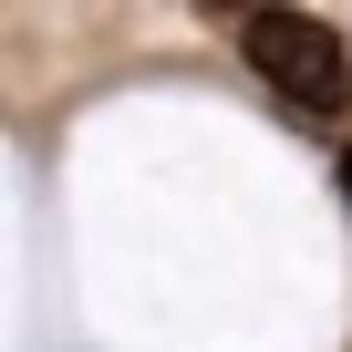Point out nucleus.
I'll return each instance as SVG.
<instances>
[{"instance_id": "obj_1", "label": "nucleus", "mask_w": 352, "mask_h": 352, "mask_svg": "<svg viewBox=\"0 0 352 352\" xmlns=\"http://www.w3.org/2000/svg\"><path fill=\"white\" fill-rule=\"evenodd\" d=\"M239 42H249V73H270L280 104H300V114H342L352 104V42L331 21H311V11H249Z\"/></svg>"}, {"instance_id": "obj_2", "label": "nucleus", "mask_w": 352, "mask_h": 352, "mask_svg": "<svg viewBox=\"0 0 352 352\" xmlns=\"http://www.w3.org/2000/svg\"><path fill=\"white\" fill-rule=\"evenodd\" d=\"M342 197H352V145H342Z\"/></svg>"}]
</instances>
